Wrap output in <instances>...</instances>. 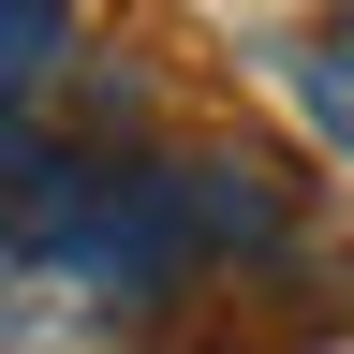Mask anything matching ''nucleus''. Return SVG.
I'll list each match as a JSON object with an SVG mask.
<instances>
[{
    "instance_id": "2",
    "label": "nucleus",
    "mask_w": 354,
    "mask_h": 354,
    "mask_svg": "<svg viewBox=\"0 0 354 354\" xmlns=\"http://www.w3.org/2000/svg\"><path fill=\"white\" fill-rule=\"evenodd\" d=\"M295 104H310V118L354 148V15H325V30L295 44Z\"/></svg>"
},
{
    "instance_id": "1",
    "label": "nucleus",
    "mask_w": 354,
    "mask_h": 354,
    "mask_svg": "<svg viewBox=\"0 0 354 354\" xmlns=\"http://www.w3.org/2000/svg\"><path fill=\"white\" fill-rule=\"evenodd\" d=\"M59 59H74V0H0V118H30Z\"/></svg>"
}]
</instances>
